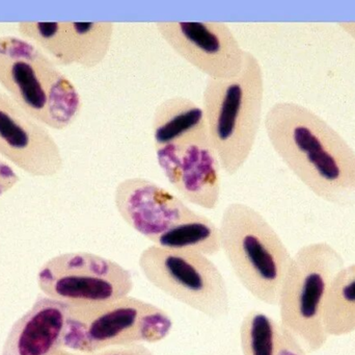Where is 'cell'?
<instances>
[{"mask_svg":"<svg viewBox=\"0 0 355 355\" xmlns=\"http://www.w3.org/2000/svg\"><path fill=\"white\" fill-rule=\"evenodd\" d=\"M264 72L246 51L241 72L233 79H207L202 110L221 170L233 176L246 164L258 138L264 104Z\"/></svg>","mask_w":355,"mask_h":355,"instance_id":"cell-2","label":"cell"},{"mask_svg":"<svg viewBox=\"0 0 355 355\" xmlns=\"http://www.w3.org/2000/svg\"><path fill=\"white\" fill-rule=\"evenodd\" d=\"M139 267L153 287L191 310L214 320L229 314V288L210 256L151 245L141 251Z\"/></svg>","mask_w":355,"mask_h":355,"instance_id":"cell-7","label":"cell"},{"mask_svg":"<svg viewBox=\"0 0 355 355\" xmlns=\"http://www.w3.org/2000/svg\"><path fill=\"white\" fill-rule=\"evenodd\" d=\"M282 327V325H281ZM277 355H308L300 342L282 327L281 340Z\"/></svg>","mask_w":355,"mask_h":355,"instance_id":"cell-19","label":"cell"},{"mask_svg":"<svg viewBox=\"0 0 355 355\" xmlns=\"http://www.w3.org/2000/svg\"><path fill=\"white\" fill-rule=\"evenodd\" d=\"M208 129L202 106L183 96L158 104L152 119L154 147Z\"/></svg>","mask_w":355,"mask_h":355,"instance_id":"cell-15","label":"cell"},{"mask_svg":"<svg viewBox=\"0 0 355 355\" xmlns=\"http://www.w3.org/2000/svg\"><path fill=\"white\" fill-rule=\"evenodd\" d=\"M325 333L344 337L355 331V263L336 275L323 308Z\"/></svg>","mask_w":355,"mask_h":355,"instance_id":"cell-16","label":"cell"},{"mask_svg":"<svg viewBox=\"0 0 355 355\" xmlns=\"http://www.w3.org/2000/svg\"><path fill=\"white\" fill-rule=\"evenodd\" d=\"M279 322L260 311H250L240 325L243 355H277L281 340Z\"/></svg>","mask_w":355,"mask_h":355,"instance_id":"cell-17","label":"cell"},{"mask_svg":"<svg viewBox=\"0 0 355 355\" xmlns=\"http://www.w3.org/2000/svg\"><path fill=\"white\" fill-rule=\"evenodd\" d=\"M0 154L31 176L53 177L64 168L62 150L47 127L2 92Z\"/></svg>","mask_w":355,"mask_h":355,"instance_id":"cell-12","label":"cell"},{"mask_svg":"<svg viewBox=\"0 0 355 355\" xmlns=\"http://www.w3.org/2000/svg\"><path fill=\"white\" fill-rule=\"evenodd\" d=\"M218 227L221 251L242 287L259 302L277 306L292 254L272 225L252 206L232 202Z\"/></svg>","mask_w":355,"mask_h":355,"instance_id":"cell-4","label":"cell"},{"mask_svg":"<svg viewBox=\"0 0 355 355\" xmlns=\"http://www.w3.org/2000/svg\"><path fill=\"white\" fill-rule=\"evenodd\" d=\"M173 327L172 317L164 308L130 295L97 306H69L62 346L93 354L121 346L156 344L171 335Z\"/></svg>","mask_w":355,"mask_h":355,"instance_id":"cell-6","label":"cell"},{"mask_svg":"<svg viewBox=\"0 0 355 355\" xmlns=\"http://www.w3.org/2000/svg\"><path fill=\"white\" fill-rule=\"evenodd\" d=\"M345 266L342 254L327 242L306 244L292 256L277 306L279 324L314 354L329 341L323 308L331 283Z\"/></svg>","mask_w":355,"mask_h":355,"instance_id":"cell-5","label":"cell"},{"mask_svg":"<svg viewBox=\"0 0 355 355\" xmlns=\"http://www.w3.org/2000/svg\"><path fill=\"white\" fill-rule=\"evenodd\" d=\"M338 26L355 42V21H343L338 23Z\"/></svg>","mask_w":355,"mask_h":355,"instance_id":"cell-21","label":"cell"},{"mask_svg":"<svg viewBox=\"0 0 355 355\" xmlns=\"http://www.w3.org/2000/svg\"><path fill=\"white\" fill-rule=\"evenodd\" d=\"M114 202L127 225L160 248L168 247L180 227L198 215L181 197L144 177L120 181Z\"/></svg>","mask_w":355,"mask_h":355,"instance_id":"cell-10","label":"cell"},{"mask_svg":"<svg viewBox=\"0 0 355 355\" xmlns=\"http://www.w3.org/2000/svg\"><path fill=\"white\" fill-rule=\"evenodd\" d=\"M154 149L160 170L179 197L204 210L217 208L221 195V168L208 129Z\"/></svg>","mask_w":355,"mask_h":355,"instance_id":"cell-9","label":"cell"},{"mask_svg":"<svg viewBox=\"0 0 355 355\" xmlns=\"http://www.w3.org/2000/svg\"><path fill=\"white\" fill-rule=\"evenodd\" d=\"M155 26L178 56L208 79H233L241 72L246 51L227 23L162 21Z\"/></svg>","mask_w":355,"mask_h":355,"instance_id":"cell-11","label":"cell"},{"mask_svg":"<svg viewBox=\"0 0 355 355\" xmlns=\"http://www.w3.org/2000/svg\"><path fill=\"white\" fill-rule=\"evenodd\" d=\"M52 355H92V354H78V352H70V350L64 349V348H62V349L58 350L55 354Z\"/></svg>","mask_w":355,"mask_h":355,"instance_id":"cell-22","label":"cell"},{"mask_svg":"<svg viewBox=\"0 0 355 355\" xmlns=\"http://www.w3.org/2000/svg\"><path fill=\"white\" fill-rule=\"evenodd\" d=\"M69 306L40 295L31 308L12 324L1 355H52L64 348Z\"/></svg>","mask_w":355,"mask_h":355,"instance_id":"cell-14","label":"cell"},{"mask_svg":"<svg viewBox=\"0 0 355 355\" xmlns=\"http://www.w3.org/2000/svg\"><path fill=\"white\" fill-rule=\"evenodd\" d=\"M44 295L69 306H97L126 297L135 288L132 273L116 261L87 251L66 252L40 268Z\"/></svg>","mask_w":355,"mask_h":355,"instance_id":"cell-8","label":"cell"},{"mask_svg":"<svg viewBox=\"0 0 355 355\" xmlns=\"http://www.w3.org/2000/svg\"><path fill=\"white\" fill-rule=\"evenodd\" d=\"M271 147L282 162L320 199L355 206V151L324 120L302 104L279 101L265 115Z\"/></svg>","mask_w":355,"mask_h":355,"instance_id":"cell-1","label":"cell"},{"mask_svg":"<svg viewBox=\"0 0 355 355\" xmlns=\"http://www.w3.org/2000/svg\"><path fill=\"white\" fill-rule=\"evenodd\" d=\"M19 35L47 54L58 66H99L110 52L114 23L39 22L17 24Z\"/></svg>","mask_w":355,"mask_h":355,"instance_id":"cell-13","label":"cell"},{"mask_svg":"<svg viewBox=\"0 0 355 355\" xmlns=\"http://www.w3.org/2000/svg\"><path fill=\"white\" fill-rule=\"evenodd\" d=\"M0 85L27 114L54 131L75 122L83 99L58 65L31 42L0 37Z\"/></svg>","mask_w":355,"mask_h":355,"instance_id":"cell-3","label":"cell"},{"mask_svg":"<svg viewBox=\"0 0 355 355\" xmlns=\"http://www.w3.org/2000/svg\"><path fill=\"white\" fill-rule=\"evenodd\" d=\"M20 181L18 173L8 162L0 158V197L14 189Z\"/></svg>","mask_w":355,"mask_h":355,"instance_id":"cell-18","label":"cell"},{"mask_svg":"<svg viewBox=\"0 0 355 355\" xmlns=\"http://www.w3.org/2000/svg\"><path fill=\"white\" fill-rule=\"evenodd\" d=\"M92 355H156L145 344H135V345L121 346V347L110 348L103 352Z\"/></svg>","mask_w":355,"mask_h":355,"instance_id":"cell-20","label":"cell"}]
</instances>
